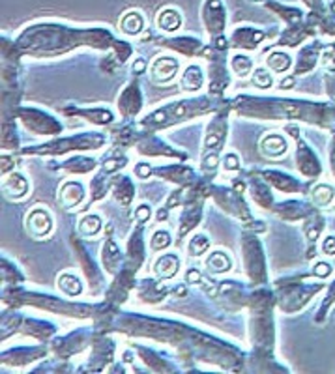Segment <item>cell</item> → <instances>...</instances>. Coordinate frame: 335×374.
Segmentation results:
<instances>
[{"mask_svg": "<svg viewBox=\"0 0 335 374\" xmlns=\"http://www.w3.org/2000/svg\"><path fill=\"white\" fill-rule=\"evenodd\" d=\"M26 230L34 238H45L53 230V218L45 208H32L26 216Z\"/></svg>", "mask_w": 335, "mask_h": 374, "instance_id": "6da1fadb", "label": "cell"}, {"mask_svg": "<svg viewBox=\"0 0 335 374\" xmlns=\"http://www.w3.org/2000/svg\"><path fill=\"white\" fill-rule=\"evenodd\" d=\"M150 72H152V79L156 83H161V85L171 83L178 73V60L172 56H158L154 60Z\"/></svg>", "mask_w": 335, "mask_h": 374, "instance_id": "7a4b0ae2", "label": "cell"}, {"mask_svg": "<svg viewBox=\"0 0 335 374\" xmlns=\"http://www.w3.org/2000/svg\"><path fill=\"white\" fill-rule=\"evenodd\" d=\"M262 154L270 159H277L286 154V140L281 135H266L261 143Z\"/></svg>", "mask_w": 335, "mask_h": 374, "instance_id": "3957f363", "label": "cell"}, {"mask_svg": "<svg viewBox=\"0 0 335 374\" xmlns=\"http://www.w3.org/2000/svg\"><path fill=\"white\" fill-rule=\"evenodd\" d=\"M120 29H122V32H126L128 36H137V34H140V32L145 31V17H142V13L137 12V10L124 13L122 19H120Z\"/></svg>", "mask_w": 335, "mask_h": 374, "instance_id": "277c9868", "label": "cell"}, {"mask_svg": "<svg viewBox=\"0 0 335 374\" xmlns=\"http://www.w3.org/2000/svg\"><path fill=\"white\" fill-rule=\"evenodd\" d=\"M26 180L25 176L21 174H13L10 176L4 184V191L10 199H19V197H25L26 193Z\"/></svg>", "mask_w": 335, "mask_h": 374, "instance_id": "5b68a950", "label": "cell"}, {"mask_svg": "<svg viewBox=\"0 0 335 374\" xmlns=\"http://www.w3.org/2000/svg\"><path fill=\"white\" fill-rule=\"evenodd\" d=\"M180 23H182V17H180V13H178L177 10H172V8H167V10L159 13L158 24L163 31H177Z\"/></svg>", "mask_w": 335, "mask_h": 374, "instance_id": "8992f818", "label": "cell"}, {"mask_svg": "<svg viewBox=\"0 0 335 374\" xmlns=\"http://www.w3.org/2000/svg\"><path fill=\"white\" fill-rule=\"evenodd\" d=\"M177 270H178V260L174 259V257H171V254H165V257H161V259L156 262V272H158L159 277L163 279L172 277V275L177 273Z\"/></svg>", "mask_w": 335, "mask_h": 374, "instance_id": "52a82bcc", "label": "cell"}, {"mask_svg": "<svg viewBox=\"0 0 335 374\" xmlns=\"http://www.w3.org/2000/svg\"><path fill=\"white\" fill-rule=\"evenodd\" d=\"M206 266L213 273H225L227 270H231L232 262L223 251H215V253L206 260Z\"/></svg>", "mask_w": 335, "mask_h": 374, "instance_id": "ba28073f", "label": "cell"}, {"mask_svg": "<svg viewBox=\"0 0 335 374\" xmlns=\"http://www.w3.org/2000/svg\"><path fill=\"white\" fill-rule=\"evenodd\" d=\"M202 85V72L197 66H191L182 75V86L186 90H197Z\"/></svg>", "mask_w": 335, "mask_h": 374, "instance_id": "9c48e42d", "label": "cell"}, {"mask_svg": "<svg viewBox=\"0 0 335 374\" xmlns=\"http://www.w3.org/2000/svg\"><path fill=\"white\" fill-rule=\"evenodd\" d=\"M268 66L270 70H274L275 73H283L291 67V56L285 55V53H272L268 56Z\"/></svg>", "mask_w": 335, "mask_h": 374, "instance_id": "30bf717a", "label": "cell"}, {"mask_svg": "<svg viewBox=\"0 0 335 374\" xmlns=\"http://www.w3.org/2000/svg\"><path fill=\"white\" fill-rule=\"evenodd\" d=\"M99 229H101V219H99L98 216H86V218L81 221V232L85 236L98 234Z\"/></svg>", "mask_w": 335, "mask_h": 374, "instance_id": "8fae6325", "label": "cell"}, {"mask_svg": "<svg viewBox=\"0 0 335 374\" xmlns=\"http://www.w3.org/2000/svg\"><path fill=\"white\" fill-rule=\"evenodd\" d=\"M251 67H253V62H251L250 56H242L238 55L232 58V72L240 75V77H244L247 73L251 72Z\"/></svg>", "mask_w": 335, "mask_h": 374, "instance_id": "7c38bea8", "label": "cell"}, {"mask_svg": "<svg viewBox=\"0 0 335 374\" xmlns=\"http://www.w3.org/2000/svg\"><path fill=\"white\" fill-rule=\"evenodd\" d=\"M313 200H315L318 206H328L329 202L334 200V189L328 186L315 187V191H313Z\"/></svg>", "mask_w": 335, "mask_h": 374, "instance_id": "4fadbf2b", "label": "cell"}, {"mask_svg": "<svg viewBox=\"0 0 335 374\" xmlns=\"http://www.w3.org/2000/svg\"><path fill=\"white\" fill-rule=\"evenodd\" d=\"M251 81H253V85L259 86V88H270V86L274 85L272 75H270L266 70H261V67L253 72V79H251Z\"/></svg>", "mask_w": 335, "mask_h": 374, "instance_id": "5bb4252c", "label": "cell"}, {"mask_svg": "<svg viewBox=\"0 0 335 374\" xmlns=\"http://www.w3.org/2000/svg\"><path fill=\"white\" fill-rule=\"evenodd\" d=\"M60 281H66L67 283V286L66 284L60 286L62 292H66V294H70V296H77V294L81 292V283L75 277H72V275H62Z\"/></svg>", "mask_w": 335, "mask_h": 374, "instance_id": "9a60e30c", "label": "cell"}, {"mask_svg": "<svg viewBox=\"0 0 335 374\" xmlns=\"http://www.w3.org/2000/svg\"><path fill=\"white\" fill-rule=\"evenodd\" d=\"M165 245H169V234H167V232H158V234L154 236L152 247L161 249V247H165Z\"/></svg>", "mask_w": 335, "mask_h": 374, "instance_id": "2e32d148", "label": "cell"}, {"mask_svg": "<svg viewBox=\"0 0 335 374\" xmlns=\"http://www.w3.org/2000/svg\"><path fill=\"white\" fill-rule=\"evenodd\" d=\"M223 167H225L227 170H238L240 169V161H238L236 156H227L225 159H223Z\"/></svg>", "mask_w": 335, "mask_h": 374, "instance_id": "e0dca14e", "label": "cell"}, {"mask_svg": "<svg viewBox=\"0 0 335 374\" xmlns=\"http://www.w3.org/2000/svg\"><path fill=\"white\" fill-rule=\"evenodd\" d=\"M329 273H332V266L326 264V262L315 266V275H318V277H328Z\"/></svg>", "mask_w": 335, "mask_h": 374, "instance_id": "ac0fdd59", "label": "cell"}, {"mask_svg": "<svg viewBox=\"0 0 335 374\" xmlns=\"http://www.w3.org/2000/svg\"><path fill=\"white\" fill-rule=\"evenodd\" d=\"M322 251L326 254H335V238L334 236H328L322 243Z\"/></svg>", "mask_w": 335, "mask_h": 374, "instance_id": "d6986e66", "label": "cell"}, {"mask_svg": "<svg viewBox=\"0 0 335 374\" xmlns=\"http://www.w3.org/2000/svg\"><path fill=\"white\" fill-rule=\"evenodd\" d=\"M150 218V208L148 206H139L137 208V219H140V221H147V219Z\"/></svg>", "mask_w": 335, "mask_h": 374, "instance_id": "ffe728a7", "label": "cell"}, {"mask_svg": "<svg viewBox=\"0 0 335 374\" xmlns=\"http://www.w3.org/2000/svg\"><path fill=\"white\" fill-rule=\"evenodd\" d=\"M204 163H206L208 169H212V167H215V165H218V157H215V156L206 157V161H204Z\"/></svg>", "mask_w": 335, "mask_h": 374, "instance_id": "44dd1931", "label": "cell"}, {"mask_svg": "<svg viewBox=\"0 0 335 374\" xmlns=\"http://www.w3.org/2000/svg\"><path fill=\"white\" fill-rule=\"evenodd\" d=\"M188 279H189V281H191V283H193V281H201V275H199V273H197V272H189Z\"/></svg>", "mask_w": 335, "mask_h": 374, "instance_id": "7402d4cb", "label": "cell"}, {"mask_svg": "<svg viewBox=\"0 0 335 374\" xmlns=\"http://www.w3.org/2000/svg\"><path fill=\"white\" fill-rule=\"evenodd\" d=\"M294 85V79H285L283 83H281V86L285 88V86H293Z\"/></svg>", "mask_w": 335, "mask_h": 374, "instance_id": "603a6c76", "label": "cell"}, {"mask_svg": "<svg viewBox=\"0 0 335 374\" xmlns=\"http://www.w3.org/2000/svg\"><path fill=\"white\" fill-rule=\"evenodd\" d=\"M142 72V70H145V62L140 60V62H137V64H135V72Z\"/></svg>", "mask_w": 335, "mask_h": 374, "instance_id": "cb8c5ba5", "label": "cell"}, {"mask_svg": "<svg viewBox=\"0 0 335 374\" xmlns=\"http://www.w3.org/2000/svg\"><path fill=\"white\" fill-rule=\"evenodd\" d=\"M318 2H320V0H307V4H309V6H317Z\"/></svg>", "mask_w": 335, "mask_h": 374, "instance_id": "d4e9b609", "label": "cell"}]
</instances>
